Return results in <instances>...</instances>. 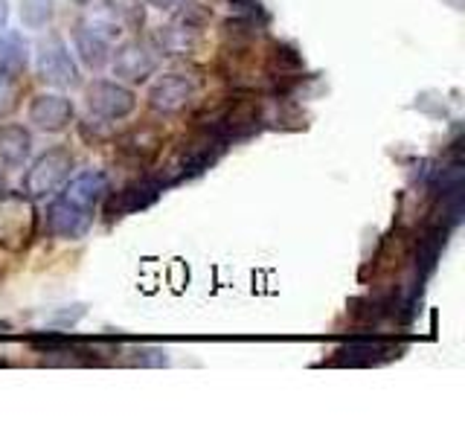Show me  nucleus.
<instances>
[{"mask_svg":"<svg viewBox=\"0 0 465 436\" xmlns=\"http://www.w3.org/2000/svg\"><path fill=\"white\" fill-rule=\"evenodd\" d=\"M265 123V108L256 96H236V99H224L218 102L215 108L198 116L201 131H210V134L222 137L227 145L236 140L253 137L256 131Z\"/></svg>","mask_w":465,"mask_h":436,"instance_id":"1","label":"nucleus"},{"mask_svg":"<svg viewBox=\"0 0 465 436\" xmlns=\"http://www.w3.org/2000/svg\"><path fill=\"white\" fill-rule=\"evenodd\" d=\"M224 152H227V143L222 137L210 134V131H201L198 137L183 143L181 149L166 160V166L157 174V181L163 186L193 181L198 174L207 172L210 166H215Z\"/></svg>","mask_w":465,"mask_h":436,"instance_id":"2","label":"nucleus"},{"mask_svg":"<svg viewBox=\"0 0 465 436\" xmlns=\"http://www.w3.org/2000/svg\"><path fill=\"white\" fill-rule=\"evenodd\" d=\"M70 169H73V154L64 145H55V149L44 152L24 174V195L29 201H41L53 195L70 178Z\"/></svg>","mask_w":465,"mask_h":436,"instance_id":"3","label":"nucleus"},{"mask_svg":"<svg viewBox=\"0 0 465 436\" xmlns=\"http://www.w3.org/2000/svg\"><path fill=\"white\" fill-rule=\"evenodd\" d=\"M108 174L102 169H84L79 174H73L70 181H64V189L55 198H62L70 210H76L79 215L96 218V207L108 195Z\"/></svg>","mask_w":465,"mask_h":436,"instance_id":"4","label":"nucleus"},{"mask_svg":"<svg viewBox=\"0 0 465 436\" xmlns=\"http://www.w3.org/2000/svg\"><path fill=\"white\" fill-rule=\"evenodd\" d=\"M35 213L26 195H12L9 189L0 195V244L18 251L33 239Z\"/></svg>","mask_w":465,"mask_h":436,"instance_id":"5","label":"nucleus"},{"mask_svg":"<svg viewBox=\"0 0 465 436\" xmlns=\"http://www.w3.org/2000/svg\"><path fill=\"white\" fill-rule=\"evenodd\" d=\"M38 76L55 87H76L82 82L79 64L58 35H47L38 44Z\"/></svg>","mask_w":465,"mask_h":436,"instance_id":"6","label":"nucleus"},{"mask_svg":"<svg viewBox=\"0 0 465 436\" xmlns=\"http://www.w3.org/2000/svg\"><path fill=\"white\" fill-rule=\"evenodd\" d=\"M84 99H87L91 114L102 116V120H125V116L137 108L134 91L120 82H108V79H96L87 84Z\"/></svg>","mask_w":465,"mask_h":436,"instance_id":"7","label":"nucleus"},{"mask_svg":"<svg viewBox=\"0 0 465 436\" xmlns=\"http://www.w3.org/2000/svg\"><path fill=\"white\" fill-rule=\"evenodd\" d=\"M195 82L183 76V73H166V76H160L152 91H149V108L154 114H163V116H174L186 111L189 102L195 99Z\"/></svg>","mask_w":465,"mask_h":436,"instance_id":"8","label":"nucleus"},{"mask_svg":"<svg viewBox=\"0 0 465 436\" xmlns=\"http://www.w3.org/2000/svg\"><path fill=\"white\" fill-rule=\"evenodd\" d=\"M163 189L166 186L157 181V174H145V178L123 186L120 193L108 201V218H125V215H134L145 207H152Z\"/></svg>","mask_w":465,"mask_h":436,"instance_id":"9","label":"nucleus"},{"mask_svg":"<svg viewBox=\"0 0 465 436\" xmlns=\"http://www.w3.org/2000/svg\"><path fill=\"white\" fill-rule=\"evenodd\" d=\"M163 128L157 125H137L125 131L123 137H116V152H120L128 164L134 166H149L152 160L163 149Z\"/></svg>","mask_w":465,"mask_h":436,"instance_id":"10","label":"nucleus"},{"mask_svg":"<svg viewBox=\"0 0 465 436\" xmlns=\"http://www.w3.org/2000/svg\"><path fill=\"white\" fill-rule=\"evenodd\" d=\"M73 116H76V108L64 94H41L29 102V123L41 131H50V134H58L64 131Z\"/></svg>","mask_w":465,"mask_h":436,"instance_id":"11","label":"nucleus"},{"mask_svg":"<svg viewBox=\"0 0 465 436\" xmlns=\"http://www.w3.org/2000/svg\"><path fill=\"white\" fill-rule=\"evenodd\" d=\"M157 70V55L149 44L125 41L114 53V73L125 82H145Z\"/></svg>","mask_w":465,"mask_h":436,"instance_id":"12","label":"nucleus"},{"mask_svg":"<svg viewBox=\"0 0 465 436\" xmlns=\"http://www.w3.org/2000/svg\"><path fill=\"white\" fill-rule=\"evenodd\" d=\"M73 47H76L82 64L91 67V70H102L111 58L108 41L87 24H76V29H73Z\"/></svg>","mask_w":465,"mask_h":436,"instance_id":"13","label":"nucleus"},{"mask_svg":"<svg viewBox=\"0 0 465 436\" xmlns=\"http://www.w3.org/2000/svg\"><path fill=\"white\" fill-rule=\"evenodd\" d=\"M33 154V134L24 125H0V164L18 169Z\"/></svg>","mask_w":465,"mask_h":436,"instance_id":"14","label":"nucleus"},{"mask_svg":"<svg viewBox=\"0 0 465 436\" xmlns=\"http://www.w3.org/2000/svg\"><path fill=\"white\" fill-rule=\"evenodd\" d=\"M29 64V44L21 33H0V70L12 73V76H21Z\"/></svg>","mask_w":465,"mask_h":436,"instance_id":"15","label":"nucleus"},{"mask_svg":"<svg viewBox=\"0 0 465 436\" xmlns=\"http://www.w3.org/2000/svg\"><path fill=\"white\" fill-rule=\"evenodd\" d=\"M154 41L160 53L181 55V53H193L198 47V33H193V29H186L181 24H172V26H160Z\"/></svg>","mask_w":465,"mask_h":436,"instance_id":"16","label":"nucleus"},{"mask_svg":"<svg viewBox=\"0 0 465 436\" xmlns=\"http://www.w3.org/2000/svg\"><path fill=\"white\" fill-rule=\"evenodd\" d=\"M392 352H396V346L378 338H358L341 349L343 361H352V363H372L381 358H392Z\"/></svg>","mask_w":465,"mask_h":436,"instance_id":"17","label":"nucleus"},{"mask_svg":"<svg viewBox=\"0 0 465 436\" xmlns=\"http://www.w3.org/2000/svg\"><path fill=\"white\" fill-rule=\"evenodd\" d=\"M213 21V9L198 4V0H178V12H174V24H181L186 29L201 35V29Z\"/></svg>","mask_w":465,"mask_h":436,"instance_id":"18","label":"nucleus"},{"mask_svg":"<svg viewBox=\"0 0 465 436\" xmlns=\"http://www.w3.org/2000/svg\"><path fill=\"white\" fill-rule=\"evenodd\" d=\"M55 15L53 0H21V21L29 29H44Z\"/></svg>","mask_w":465,"mask_h":436,"instance_id":"19","label":"nucleus"},{"mask_svg":"<svg viewBox=\"0 0 465 436\" xmlns=\"http://www.w3.org/2000/svg\"><path fill=\"white\" fill-rule=\"evenodd\" d=\"M18 102H21L18 76H12V73L0 70V120H4V116H9L15 108H18Z\"/></svg>","mask_w":465,"mask_h":436,"instance_id":"20","label":"nucleus"},{"mask_svg":"<svg viewBox=\"0 0 465 436\" xmlns=\"http://www.w3.org/2000/svg\"><path fill=\"white\" fill-rule=\"evenodd\" d=\"M230 6L239 12V18H251V21H259V24L268 18L265 6H262L259 0H230Z\"/></svg>","mask_w":465,"mask_h":436,"instance_id":"21","label":"nucleus"},{"mask_svg":"<svg viewBox=\"0 0 465 436\" xmlns=\"http://www.w3.org/2000/svg\"><path fill=\"white\" fill-rule=\"evenodd\" d=\"M134 361L143 363V367H160V363H166V349H134Z\"/></svg>","mask_w":465,"mask_h":436,"instance_id":"22","label":"nucleus"},{"mask_svg":"<svg viewBox=\"0 0 465 436\" xmlns=\"http://www.w3.org/2000/svg\"><path fill=\"white\" fill-rule=\"evenodd\" d=\"M149 4L157 9H169V6H178V0H149Z\"/></svg>","mask_w":465,"mask_h":436,"instance_id":"23","label":"nucleus"},{"mask_svg":"<svg viewBox=\"0 0 465 436\" xmlns=\"http://www.w3.org/2000/svg\"><path fill=\"white\" fill-rule=\"evenodd\" d=\"M6 18H9V6H6V0H0V29L6 26Z\"/></svg>","mask_w":465,"mask_h":436,"instance_id":"24","label":"nucleus"},{"mask_svg":"<svg viewBox=\"0 0 465 436\" xmlns=\"http://www.w3.org/2000/svg\"><path fill=\"white\" fill-rule=\"evenodd\" d=\"M6 193V181H4V174H0V195Z\"/></svg>","mask_w":465,"mask_h":436,"instance_id":"25","label":"nucleus"},{"mask_svg":"<svg viewBox=\"0 0 465 436\" xmlns=\"http://www.w3.org/2000/svg\"><path fill=\"white\" fill-rule=\"evenodd\" d=\"M73 4H79V6H87V4H91V0H73Z\"/></svg>","mask_w":465,"mask_h":436,"instance_id":"26","label":"nucleus"}]
</instances>
